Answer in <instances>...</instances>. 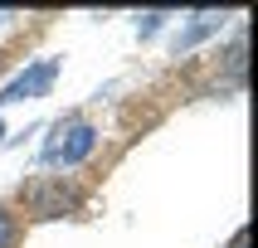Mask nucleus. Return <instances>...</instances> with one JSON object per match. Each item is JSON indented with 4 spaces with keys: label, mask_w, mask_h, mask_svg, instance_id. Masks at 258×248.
<instances>
[{
    "label": "nucleus",
    "mask_w": 258,
    "mask_h": 248,
    "mask_svg": "<svg viewBox=\"0 0 258 248\" xmlns=\"http://www.w3.org/2000/svg\"><path fill=\"white\" fill-rule=\"evenodd\" d=\"M54 78H58V63L54 58H39L34 68H25L15 83H5L0 88V102H25V98H44L49 88H54Z\"/></svg>",
    "instance_id": "nucleus-2"
},
{
    "label": "nucleus",
    "mask_w": 258,
    "mask_h": 248,
    "mask_svg": "<svg viewBox=\"0 0 258 248\" xmlns=\"http://www.w3.org/2000/svg\"><path fill=\"white\" fill-rule=\"evenodd\" d=\"M15 238H20V229H15V214H5V209H0V248H15Z\"/></svg>",
    "instance_id": "nucleus-4"
},
{
    "label": "nucleus",
    "mask_w": 258,
    "mask_h": 248,
    "mask_svg": "<svg viewBox=\"0 0 258 248\" xmlns=\"http://www.w3.org/2000/svg\"><path fill=\"white\" fill-rule=\"evenodd\" d=\"M93 146H98V131L88 127V122H58L54 136L44 141V166H78V160L93 156Z\"/></svg>",
    "instance_id": "nucleus-1"
},
{
    "label": "nucleus",
    "mask_w": 258,
    "mask_h": 248,
    "mask_svg": "<svg viewBox=\"0 0 258 248\" xmlns=\"http://www.w3.org/2000/svg\"><path fill=\"white\" fill-rule=\"evenodd\" d=\"M0 136H5V127H0Z\"/></svg>",
    "instance_id": "nucleus-6"
},
{
    "label": "nucleus",
    "mask_w": 258,
    "mask_h": 248,
    "mask_svg": "<svg viewBox=\"0 0 258 248\" xmlns=\"http://www.w3.org/2000/svg\"><path fill=\"white\" fill-rule=\"evenodd\" d=\"M244 243H248V233L239 229V233H234V238H229V248H244Z\"/></svg>",
    "instance_id": "nucleus-5"
},
{
    "label": "nucleus",
    "mask_w": 258,
    "mask_h": 248,
    "mask_svg": "<svg viewBox=\"0 0 258 248\" xmlns=\"http://www.w3.org/2000/svg\"><path fill=\"white\" fill-rule=\"evenodd\" d=\"M29 204H34V214H39V219H58V214H73V209H78V190L63 185V180H54V185H39V190H34Z\"/></svg>",
    "instance_id": "nucleus-3"
}]
</instances>
